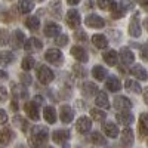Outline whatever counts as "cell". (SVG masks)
<instances>
[{"mask_svg": "<svg viewBox=\"0 0 148 148\" xmlns=\"http://www.w3.org/2000/svg\"><path fill=\"white\" fill-rule=\"evenodd\" d=\"M49 138V130L46 126H40L37 125L34 127H31V132H30V142L33 147H37V145H43Z\"/></svg>", "mask_w": 148, "mask_h": 148, "instance_id": "6da1fadb", "label": "cell"}, {"mask_svg": "<svg viewBox=\"0 0 148 148\" xmlns=\"http://www.w3.org/2000/svg\"><path fill=\"white\" fill-rule=\"evenodd\" d=\"M37 77H39L40 83L49 84V83H51V82L55 79V74H53V71L49 68V67L42 65V67H39V70H37Z\"/></svg>", "mask_w": 148, "mask_h": 148, "instance_id": "7a4b0ae2", "label": "cell"}, {"mask_svg": "<svg viewBox=\"0 0 148 148\" xmlns=\"http://www.w3.org/2000/svg\"><path fill=\"white\" fill-rule=\"evenodd\" d=\"M65 21L68 24V27L71 28H76L80 25V22H82V18H80V14L76 10V9H70L67 12V16H65Z\"/></svg>", "mask_w": 148, "mask_h": 148, "instance_id": "3957f363", "label": "cell"}, {"mask_svg": "<svg viewBox=\"0 0 148 148\" xmlns=\"http://www.w3.org/2000/svg\"><path fill=\"white\" fill-rule=\"evenodd\" d=\"M45 58L47 62L55 64V65H61V62H62V53H61L59 49H49L45 55Z\"/></svg>", "mask_w": 148, "mask_h": 148, "instance_id": "277c9868", "label": "cell"}, {"mask_svg": "<svg viewBox=\"0 0 148 148\" xmlns=\"http://www.w3.org/2000/svg\"><path fill=\"white\" fill-rule=\"evenodd\" d=\"M86 25L90 27V28H102L105 25V21L99 16V15H88V18H86Z\"/></svg>", "mask_w": 148, "mask_h": 148, "instance_id": "5b68a950", "label": "cell"}, {"mask_svg": "<svg viewBox=\"0 0 148 148\" xmlns=\"http://www.w3.org/2000/svg\"><path fill=\"white\" fill-rule=\"evenodd\" d=\"M59 119L62 123H71L74 119V111L70 105H62L59 110Z\"/></svg>", "mask_w": 148, "mask_h": 148, "instance_id": "8992f818", "label": "cell"}, {"mask_svg": "<svg viewBox=\"0 0 148 148\" xmlns=\"http://www.w3.org/2000/svg\"><path fill=\"white\" fill-rule=\"evenodd\" d=\"M133 130L130 127H125L121 132V145L125 147V148H130L133 145Z\"/></svg>", "mask_w": 148, "mask_h": 148, "instance_id": "52a82bcc", "label": "cell"}, {"mask_svg": "<svg viewBox=\"0 0 148 148\" xmlns=\"http://www.w3.org/2000/svg\"><path fill=\"white\" fill-rule=\"evenodd\" d=\"M76 127H77V132H80V133H88L92 127V120L89 117H86V116H82L77 120Z\"/></svg>", "mask_w": 148, "mask_h": 148, "instance_id": "ba28073f", "label": "cell"}, {"mask_svg": "<svg viewBox=\"0 0 148 148\" xmlns=\"http://www.w3.org/2000/svg\"><path fill=\"white\" fill-rule=\"evenodd\" d=\"M114 107L119 111H126V110H130L132 108V102H130L129 98H126V96H116Z\"/></svg>", "mask_w": 148, "mask_h": 148, "instance_id": "9c48e42d", "label": "cell"}, {"mask_svg": "<svg viewBox=\"0 0 148 148\" xmlns=\"http://www.w3.org/2000/svg\"><path fill=\"white\" fill-rule=\"evenodd\" d=\"M138 132H139V136H141V138L148 136V113H142V114L139 116Z\"/></svg>", "mask_w": 148, "mask_h": 148, "instance_id": "30bf717a", "label": "cell"}, {"mask_svg": "<svg viewBox=\"0 0 148 148\" xmlns=\"http://www.w3.org/2000/svg\"><path fill=\"white\" fill-rule=\"evenodd\" d=\"M116 119H117V121L120 123V125H123V126H129V125H132V123H133V114L130 113L129 110L117 113Z\"/></svg>", "mask_w": 148, "mask_h": 148, "instance_id": "8fae6325", "label": "cell"}, {"mask_svg": "<svg viewBox=\"0 0 148 148\" xmlns=\"http://www.w3.org/2000/svg\"><path fill=\"white\" fill-rule=\"evenodd\" d=\"M129 34L132 37H139L141 36V24H139V16H138V12L135 15L129 24Z\"/></svg>", "mask_w": 148, "mask_h": 148, "instance_id": "7c38bea8", "label": "cell"}, {"mask_svg": "<svg viewBox=\"0 0 148 148\" xmlns=\"http://www.w3.org/2000/svg\"><path fill=\"white\" fill-rule=\"evenodd\" d=\"M24 108H25V113H27V116H28L31 120H39V117H40V114H39V108H37V104H36L34 101L25 102Z\"/></svg>", "mask_w": 148, "mask_h": 148, "instance_id": "4fadbf2b", "label": "cell"}, {"mask_svg": "<svg viewBox=\"0 0 148 148\" xmlns=\"http://www.w3.org/2000/svg\"><path fill=\"white\" fill-rule=\"evenodd\" d=\"M71 55L76 58L77 61H80V62H86V61L89 59L88 52H86L82 46H73L71 47Z\"/></svg>", "mask_w": 148, "mask_h": 148, "instance_id": "5bb4252c", "label": "cell"}, {"mask_svg": "<svg viewBox=\"0 0 148 148\" xmlns=\"http://www.w3.org/2000/svg\"><path fill=\"white\" fill-rule=\"evenodd\" d=\"M52 139L55 144H64L65 141L70 139V132L68 130H64V129H59V130H55L52 133Z\"/></svg>", "mask_w": 148, "mask_h": 148, "instance_id": "9a60e30c", "label": "cell"}, {"mask_svg": "<svg viewBox=\"0 0 148 148\" xmlns=\"http://www.w3.org/2000/svg\"><path fill=\"white\" fill-rule=\"evenodd\" d=\"M61 33V27L56 22H47L45 25V36L46 37H56Z\"/></svg>", "mask_w": 148, "mask_h": 148, "instance_id": "2e32d148", "label": "cell"}, {"mask_svg": "<svg viewBox=\"0 0 148 148\" xmlns=\"http://www.w3.org/2000/svg\"><path fill=\"white\" fill-rule=\"evenodd\" d=\"M120 59H121V62L125 65H130L135 61V55H133V52L130 51L129 47H123L120 51Z\"/></svg>", "mask_w": 148, "mask_h": 148, "instance_id": "e0dca14e", "label": "cell"}, {"mask_svg": "<svg viewBox=\"0 0 148 148\" xmlns=\"http://www.w3.org/2000/svg\"><path fill=\"white\" fill-rule=\"evenodd\" d=\"M42 46H43V43L39 40V39H36V37H30V39L24 43V49L25 51H31V52H34V51H39V49H42Z\"/></svg>", "mask_w": 148, "mask_h": 148, "instance_id": "ac0fdd59", "label": "cell"}, {"mask_svg": "<svg viewBox=\"0 0 148 148\" xmlns=\"http://www.w3.org/2000/svg\"><path fill=\"white\" fill-rule=\"evenodd\" d=\"M105 86H107V89H108L110 92H119V90L121 89V83H120V80H119L116 76H110V77L107 79Z\"/></svg>", "mask_w": 148, "mask_h": 148, "instance_id": "d6986e66", "label": "cell"}, {"mask_svg": "<svg viewBox=\"0 0 148 148\" xmlns=\"http://www.w3.org/2000/svg\"><path fill=\"white\" fill-rule=\"evenodd\" d=\"M104 132H105V135L108 138H117L119 136V127H117V125H114L113 121H108V123H105L104 125Z\"/></svg>", "mask_w": 148, "mask_h": 148, "instance_id": "ffe728a7", "label": "cell"}, {"mask_svg": "<svg viewBox=\"0 0 148 148\" xmlns=\"http://www.w3.org/2000/svg\"><path fill=\"white\" fill-rule=\"evenodd\" d=\"M82 92H83L84 96H93V95H96L99 90H98V86H96L95 83L86 82V83H83V86H82Z\"/></svg>", "mask_w": 148, "mask_h": 148, "instance_id": "44dd1931", "label": "cell"}, {"mask_svg": "<svg viewBox=\"0 0 148 148\" xmlns=\"http://www.w3.org/2000/svg\"><path fill=\"white\" fill-rule=\"evenodd\" d=\"M130 73H132V74H133V76L136 77L138 80L145 82V80L148 79V73H147V70H145L142 65H133V67H132V70H130Z\"/></svg>", "mask_w": 148, "mask_h": 148, "instance_id": "7402d4cb", "label": "cell"}, {"mask_svg": "<svg viewBox=\"0 0 148 148\" xmlns=\"http://www.w3.org/2000/svg\"><path fill=\"white\" fill-rule=\"evenodd\" d=\"M43 117H45V120L49 123V125H53V123L56 121V111H55V108L53 107H45Z\"/></svg>", "mask_w": 148, "mask_h": 148, "instance_id": "603a6c76", "label": "cell"}, {"mask_svg": "<svg viewBox=\"0 0 148 148\" xmlns=\"http://www.w3.org/2000/svg\"><path fill=\"white\" fill-rule=\"evenodd\" d=\"M24 40H25V36H24V33L21 30L14 31V36H12V46L14 47H21V46H24V43H25Z\"/></svg>", "mask_w": 148, "mask_h": 148, "instance_id": "cb8c5ba5", "label": "cell"}, {"mask_svg": "<svg viewBox=\"0 0 148 148\" xmlns=\"http://www.w3.org/2000/svg\"><path fill=\"white\" fill-rule=\"evenodd\" d=\"M18 9H19L21 14H30V12L34 9V2L33 0H19Z\"/></svg>", "mask_w": 148, "mask_h": 148, "instance_id": "d4e9b609", "label": "cell"}, {"mask_svg": "<svg viewBox=\"0 0 148 148\" xmlns=\"http://www.w3.org/2000/svg\"><path fill=\"white\" fill-rule=\"evenodd\" d=\"M12 139H14V132H12L9 127L0 130V144L8 145V144L12 142Z\"/></svg>", "mask_w": 148, "mask_h": 148, "instance_id": "484cf974", "label": "cell"}, {"mask_svg": "<svg viewBox=\"0 0 148 148\" xmlns=\"http://www.w3.org/2000/svg\"><path fill=\"white\" fill-rule=\"evenodd\" d=\"M92 43H93L98 49H105V47L108 46L107 37L102 36V34H95V36H92Z\"/></svg>", "mask_w": 148, "mask_h": 148, "instance_id": "4316f807", "label": "cell"}, {"mask_svg": "<svg viewBox=\"0 0 148 148\" xmlns=\"http://www.w3.org/2000/svg\"><path fill=\"white\" fill-rule=\"evenodd\" d=\"M95 104L99 107V108H110V101H108V96L104 92H98L96 98H95Z\"/></svg>", "mask_w": 148, "mask_h": 148, "instance_id": "83f0119b", "label": "cell"}, {"mask_svg": "<svg viewBox=\"0 0 148 148\" xmlns=\"http://www.w3.org/2000/svg\"><path fill=\"white\" fill-rule=\"evenodd\" d=\"M98 6L104 10H111V12L117 10V8H119V5L114 0H98Z\"/></svg>", "mask_w": 148, "mask_h": 148, "instance_id": "f1b7e54d", "label": "cell"}, {"mask_svg": "<svg viewBox=\"0 0 148 148\" xmlns=\"http://www.w3.org/2000/svg\"><path fill=\"white\" fill-rule=\"evenodd\" d=\"M92 76L96 79V80H104L105 77H107V70L104 68V67H101V65H95L93 68H92Z\"/></svg>", "mask_w": 148, "mask_h": 148, "instance_id": "f546056e", "label": "cell"}, {"mask_svg": "<svg viewBox=\"0 0 148 148\" xmlns=\"http://www.w3.org/2000/svg\"><path fill=\"white\" fill-rule=\"evenodd\" d=\"M125 88L129 90V92H132V93H141V84L136 82V80H126V83H125Z\"/></svg>", "mask_w": 148, "mask_h": 148, "instance_id": "4dcf8cb0", "label": "cell"}, {"mask_svg": "<svg viewBox=\"0 0 148 148\" xmlns=\"http://www.w3.org/2000/svg\"><path fill=\"white\" fill-rule=\"evenodd\" d=\"M117 52L116 51H108V52H105L104 53V61L108 64V65H117Z\"/></svg>", "mask_w": 148, "mask_h": 148, "instance_id": "1f68e13d", "label": "cell"}, {"mask_svg": "<svg viewBox=\"0 0 148 148\" xmlns=\"http://www.w3.org/2000/svg\"><path fill=\"white\" fill-rule=\"evenodd\" d=\"M12 90H14V95H15L16 98H25V96L28 95L25 84H18V86L14 84V86H12Z\"/></svg>", "mask_w": 148, "mask_h": 148, "instance_id": "d6a6232c", "label": "cell"}, {"mask_svg": "<svg viewBox=\"0 0 148 148\" xmlns=\"http://www.w3.org/2000/svg\"><path fill=\"white\" fill-rule=\"evenodd\" d=\"M90 116H92V119L96 120V121H104L105 117H107L105 111H102L99 107H98V108H92V110H90Z\"/></svg>", "mask_w": 148, "mask_h": 148, "instance_id": "836d02e7", "label": "cell"}, {"mask_svg": "<svg viewBox=\"0 0 148 148\" xmlns=\"http://www.w3.org/2000/svg\"><path fill=\"white\" fill-rule=\"evenodd\" d=\"M14 53H12L10 51H5V52H2L0 53V64L2 65H9V64H12V61H14Z\"/></svg>", "mask_w": 148, "mask_h": 148, "instance_id": "e575fe53", "label": "cell"}, {"mask_svg": "<svg viewBox=\"0 0 148 148\" xmlns=\"http://www.w3.org/2000/svg\"><path fill=\"white\" fill-rule=\"evenodd\" d=\"M14 125H15L16 127H19L22 132H27V130H28V123H27V120L24 119V117H21V116H15V117H14Z\"/></svg>", "mask_w": 148, "mask_h": 148, "instance_id": "d590c367", "label": "cell"}, {"mask_svg": "<svg viewBox=\"0 0 148 148\" xmlns=\"http://www.w3.org/2000/svg\"><path fill=\"white\" fill-rule=\"evenodd\" d=\"M25 25L31 31H37V30H39V25H40V21H39L37 16H30V18L25 19Z\"/></svg>", "mask_w": 148, "mask_h": 148, "instance_id": "8d00e7d4", "label": "cell"}, {"mask_svg": "<svg viewBox=\"0 0 148 148\" xmlns=\"http://www.w3.org/2000/svg\"><path fill=\"white\" fill-rule=\"evenodd\" d=\"M90 141H92L95 145H105V144H107V139L101 135V132H92Z\"/></svg>", "mask_w": 148, "mask_h": 148, "instance_id": "74e56055", "label": "cell"}, {"mask_svg": "<svg viewBox=\"0 0 148 148\" xmlns=\"http://www.w3.org/2000/svg\"><path fill=\"white\" fill-rule=\"evenodd\" d=\"M21 67H22L24 71H30V70L34 67V58H33V56H25V58L22 59Z\"/></svg>", "mask_w": 148, "mask_h": 148, "instance_id": "f35d334b", "label": "cell"}, {"mask_svg": "<svg viewBox=\"0 0 148 148\" xmlns=\"http://www.w3.org/2000/svg\"><path fill=\"white\" fill-rule=\"evenodd\" d=\"M55 43L58 46H65L68 43V36L67 34H61L59 37H56V39H55Z\"/></svg>", "mask_w": 148, "mask_h": 148, "instance_id": "ab89813d", "label": "cell"}, {"mask_svg": "<svg viewBox=\"0 0 148 148\" xmlns=\"http://www.w3.org/2000/svg\"><path fill=\"white\" fill-rule=\"evenodd\" d=\"M9 42V34L6 30H0V46H5Z\"/></svg>", "mask_w": 148, "mask_h": 148, "instance_id": "60d3db41", "label": "cell"}, {"mask_svg": "<svg viewBox=\"0 0 148 148\" xmlns=\"http://www.w3.org/2000/svg\"><path fill=\"white\" fill-rule=\"evenodd\" d=\"M141 58H142L144 61H148V43L141 47Z\"/></svg>", "mask_w": 148, "mask_h": 148, "instance_id": "b9f144b4", "label": "cell"}, {"mask_svg": "<svg viewBox=\"0 0 148 148\" xmlns=\"http://www.w3.org/2000/svg\"><path fill=\"white\" fill-rule=\"evenodd\" d=\"M74 39L79 40V42H84V40H86V34H84V31H76V34H74Z\"/></svg>", "mask_w": 148, "mask_h": 148, "instance_id": "7bdbcfd3", "label": "cell"}, {"mask_svg": "<svg viewBox=\"0 0 148 148\" xmlns=\"http://www.w3.org/2000/svg\"><path fill=\"white\" fill-rule=\"evenodd\" d=\"M6 99H8V90L0 86V102H5Z\"/></svg>", "mask_w": 148, "mask_h": 148, "instance_id": "ee69618b", "label": "cell"}, {"mask_svg": "<svg viewBox=\"0 0 148 148\" xmlns=\"http://www.w3.org/2000/svg\"><path fill=\"white\" fill-rule=\"evenodd\" d=\"M6 121H8V114H6V111L0 108V125H5Z\"/></svg>", "mask_w": 148, "mask_h": 148, "instance_id": "f6af8a7d", "label": "cell"}, {"mask_svg": "<svg viewBox=\"0 0 148 148\" xmlns=\"http://www.w3.org/2000/svg\"><path fill=\"white\" fill-rule=\"evenodd\" d=\"M21 82H22V84H31V76H28V74H22L21 76Z\"/></svg>", "mask_w": 148, "mask_h": 148, "instance_id": "bcb514c9", "label": "cell"}, {"mask_svg": "<svg viewBox=\"0 0 148 148\" xmlns=\"http://www.w3.org/2000/svg\"><path fill=\"white\" fill-rule=\"evenodd\" d=\"M74 71H76V74H77L79 77H83V76H84V70L80 68V67H79V68H77V67H74Z\"/></svg>", "mask_w": 148, "mask_h": 148, "instance_id": "7dc6e473", "label": "cell"}, {"mask_svg": "<svg viewBox=\"0 0 148 148\" xmlns=\"http://www.w3.org/2000/svg\"><path fill=\"white\" fill-rule=\"evenodd\" d=\"M144 101H145V104L148 105V88L144 90Z\"/></svg>", "mask_w": 148, "mask_h": 148, "instance_id": "c3c4849f", "label": "cell"}, {"mask_svg": "<svg viewBox=\"0 0 148 148\" xmlns=\"http://www.w3.org/2000/svg\"><path fill=\"white\" fill-rule=\"evenodd\" d=\"M34 102H36L37 105H39V104H43V98L37 95V96H36V101H34Z\"/></svg>", "mask_w": 148, "mask_h": 148, "instance_id": "681fc988", "label": "cell"}, {"mask_svg": "<svg viewBox=\"0 0 148 148\" xmlns=\"http://www.w3.org/2000/svg\"><path fill=\"white\" fill-rule=\"evenodd\" d=\"M67 3H68V5H71V6H74V5L80 3V0H67Z\"/></svg>", "mask_w": 148, "mask_h": 148, "instance_id": "f907efd6", "label": "cell"}, {"mask_svg": "<svg viewBox=\"0 0 148 148\" xmlns=\"http://www.w3.org/2000/svg\"><path fill=\"white\" fill-rule=\"evenodd\" d=\"M141 6H148V0H136Z\"/></svg>", "mask_w": 148, "mask_h": 148, "instance_id": "816d5d0a", "label": "cell"}, {"mask_svg": "<svg viewBox=\"0 0 148 148\" xmlns=\"http://www.w3.org/2000/svg\"><path fill=\"white\" fill-rule=\"evenodd\" d=\"M8 77V74L5 73V71H2V70H0V80H5Z\"/></svg>", "mask_w": 148, "mask_h": 148, "instance_id": "f5cc1de1", "label": "cell"}, {"mask_svg": "<svg viewBox=\"0 0 148 148\" xmlns=\"http://www.w3.org/2000/svg\"><path fill=\"white\" fill-rule=\"evenodd\" d=\"M144 25H145V30L148 31V16L145 18V21H144Z\"/></svg>", "mask_w": 148, "mask_h": 148, "instance_id": "db71d44e", "label": "cell"}, {"mask_svg": "<svg viewBox=\"0 0 148 148\" xmlns=\"http://www.w3.org/2000/svg\"><path fill=\"white\" fill-rule=\"evenodd\" d=\"M12 110L16 111V102H12Z\"/></svg>", "mask_w": 148, "mask_h": 148, "instance_id": "11a10c76", "label": "cell"}, {"mask_svg": "<svg viewBox=\"0 0 148 148\" xmlns=\"http://www.w3.org/2000/svg\"><path fill=\"white\" fill-rule=\"evenodd\" d=\"M16 148H25V145H18Z\"/></svg>", "mask_w": 148, "mask_h": 148, "instance_id": "9f6ffc18", "label": "cell"}, {"mask_svg": "<svg viewBox=\"0 0 148 148\" xmlns=\"http://www.w3.org/2000/svg\"><path fill=\"white\" fill-rule=\"evenodd\" d=\"M33 148H42V145H37V147H33Z\"/></svg>", "mask_w": 148, "mask_h": 148, "instance_id": "6f0895ef", "label": "cell"}, {"mask_svg": "<svg viewBox=\"0 0 148 148\" xmlns=\"http://www.w3.org/2000/svg\"><path fill=\"white\" fill-rule=\"evenodd\" d=\"M47 148H53V147H47Z\"/></svg>", "mask_w": 148, "mask_h": 148, "instance_id": "680465c9", "label": "cell"}, {"mask_svg": "<svg viewBox=\"0 0 148 148\" xmlns=\"http://www.w3.org/2000/svg\"><path fill=\"white\" fill-rule=\"evenodd\" d=\"M147 145H148V139H147Z\"/></svg>", "mask_w": 148, "mask_h": 148, "instance_id": "91938a15", "label": "cell"}, {"mask_svg": "<svg viewBox=\"0 0 148 148\" xmlns=\"http://www.w3.org/2000/svg\"><path fill=\"white\" fill-rule=\"evenodd\" d=\"M39 2H42V0H39Z\"/></svg>", "mask_w": 148, "mask_h": 148, "instance_id": "94428289", "label": "cell"}, {"mask_svg": "<svg viewBox=\"0 0 148 148\" xmlns=\"http://www.w3.org/2000/svg\"><path fill=\"white\" fill-rule=\"evenodd\" d=\"M64 148H67V147H64Z\"/></svg>", "mask_w": 148, "mask_h": 148, "instance_id": "6125c7cd", "label": "cell"}]
</instances>
